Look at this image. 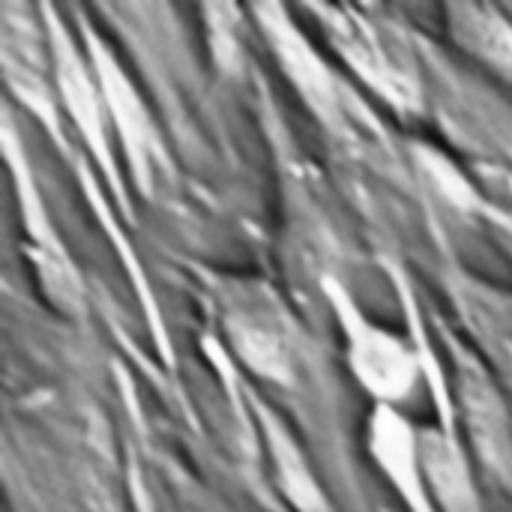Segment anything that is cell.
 <instances>
[{
	"mask_svg": "<svg viewBox=\"0 0 512 512\" xmlns=\"http://www.w3.org/2000/svg\"><path fill=\"white\" fill-rule=\"evenodd\" d=\"M327 39L345 66L399 111L423 108V72L408 39L387 21L351 6H315Z\"/></svg>",
	"mask_w": 512,
	"mask_h": 512,
	"instance_id": "1",
	"label": "cell"
},
{
	"mask_svg": "<svg viewBox=\"0 0 512 512\" xmlns=\"http://www.w3.org/2000/svg\"><path fill=\"white\" fill-rule=\"evenodd\" d=\"M324 294L342 330L351 375L375 399V405L402 411V405L411 402L420 387L417 351L402 336L369 318L342 282L327 279Z\"/></svg>",
	"mask_w": 512,
	"mask_h": 512,
	"instance_id": "2",
	"label": "cell"
},
{
	"mask_svg": "<svg viewBox=\"0 0 512 512\" xmlns=\"http://www.w3.org/2000/svg\"><path fill=\"white\" fill-rule=\"evenodd\" d=\"M225 333L237 357L264 381L288 387L297 372V333L285 309L261 285H237L225 300Z\"/></svg>",
	"mask_w": 512,
	"mask_h": 512,
	"instance_id": "3",
	"label": "cell"
},
{
	"mask_svg": "<svg viewBox=\"0 0 512 512\" xmlns=\"http://www.w3.org/2000/svg\"><path fill=\"white\" fill-rule=\"evenodd\" d=\"M366 447L375 468L408 512H435L426 483L423 432L414 429V423L399 408L375 405L366 426Z\"/></svg>",
	"mask_w": 512,
	"mask_h": 512,
	"instance_id": "4",
	"label": "cell"
},
{
	"mask_svg": "<svg viewBox=\"0 0 512 512\" xmlns=\"http://www.w3.org/2000/svg\"><path fill=\"white\" fill-rule=\"evenodd\" d=\"M459 402L477 459L512 489V417L495 381L471 357H459Z\"/></svg>",
	"mask_w": 512,
	"mask_h": 512,
	"instance_id": "5",
	"label": "cell"
},
{
	"mask_svg": "<svg viewBox=\"0 0 512 512\" xmlns=\"http://www.w3.org/2000/svg\"><path fill=\"white\" fill-rule=\"evenodd\" d=\"M423 462L435 512H483L468 453L450 432H423Z\"/></svg>",
	"mask_w": 512,
	"mask_h": 512,
	"instance_id": "6",
	"label": "cell"
},
{
	"mask_svg": "<svg viewBox=\"0 0 512 512\" xmlns=\"http://www.w3.org/2000/svg\"><path fill=\"white\" fill-rule=\"evenodd\" d=\"M450 27L471 57L512 81V21L489 6H453Z\"/></svg>",
	"mask_w": 512,
	"mask_h": 512,
	"instance_id": "7",
	"label": "cell"
},
{
	"mask_svg": "<svg viewBox=\"0 0 512 512\" xmlns=\"http://www.w3.org/2000/svg\"><path fill=\"white\" fill-rule=\"evenodd\" d=\"M264 432H267V441H270L276 471H279V477L285 483V492L294 501V507L300 512H327V501L321 498L315 480L309 477V471L303 465V456L297 453L291 438H285L282 426L273 423V420H264Z\"/></svg>",
	"mask_w": 512,
	"mask_h": 512,
	"instance_id": "8",
	"label": "cell"
}]
</instances>
